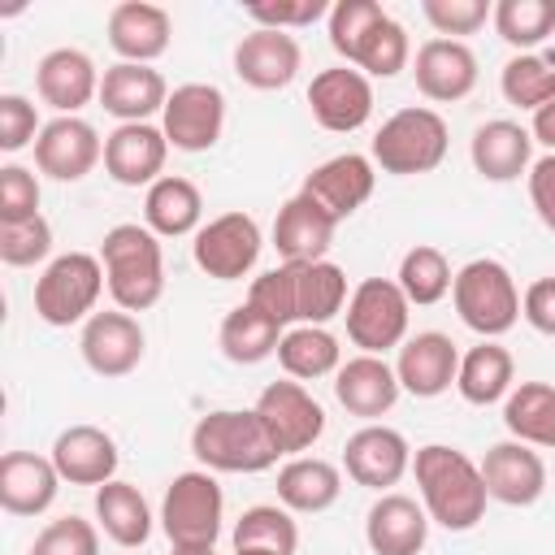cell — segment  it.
<instances>
[{
	"label": "cell",
	"mask_w": 555,
	"mask_h": 555,
	"mask_svg": "<svg viewBox=\"0 0 555 555\" xmlns=\"http://www.w3.org/2000/svg\"><path fill=\"white\" fill-rule=\"evenodd\" d=\"M373 186H377V165H373L369 156H360V152H343V156L321 160V165L304 178L299 195H308V199H312L317 208H325L334 221H347L356 208L369 204Z\"/></svg>",
	"instance_id": "obj_16"
},
{
	"label": "cell",
	"mask_w": 555,
	"mask_h": 555,
	"mask_svg": "<svg viewBox=\"0 0 555 555\" xmlns=\"http://www.w3.org/2000/svg\"><path fill=\"white\" fill-rule=\"evenodd\" d=\"M334 230H338V221L325 208H317L308 195H291L278 208L273 247H278L282 264H312V260H325V251L334 243Z\"/></svg>",
	"instance_id": "obj_30"
},
{
	"label": "cell",
	"mask_w": 555,
	"mask_h": 555,
	"mask_svg": "<svg viewBox=\"0 0 555 555\" xmlns=\"http://www.w3.org/2000/svg\"><path fill=\"white\" fill-rule=\"evenodd\" d=\"M529 134H533V143H542L546 152H555V91H551V100L542 108H533Z\"/></svg>",
	"instance_id": "obj_54"
},
{
	"label": "cell",
	"mask_w": 555,
	"mask_h": 555,
	"mask_svg": "<svg viewBox=\"0 0 555 555\" xmlns=\"http://www.w3.org/2000/svg\"><path fill=\"white\" fill-rule=\"evenodd\" d=\"M173 39V22L160 4L147 0H121L108 13V48L130 61V65H152L156 56L169 52Z\"/></svg>",
	"instance_id": "obj_25"
},
{
	"label": "cell",
	"mask_w": 555,
	"mask_h": 555,
	"mask_svg": "<svg viewBox=\"0 0 555 555\" xmlns=\"http://www.w3.org/2000/svg\"><path fill=\"white\" fill-rule=\"evenodd\" d=\"M347 273L334 260H312L299 264V282H295V317L299 325H325L347 308Z\"/></svg>",
	"instance_id": "obj_38"
},
{
	"label": "cell",
	"mask_w": 555,
	"mask_h": 555,
	"mask_svg": "<svg viewBox=\"0 0 555 555\" xmlns=\"http://www.w3.org/2000/svg\"><path fill=\"white\" fill-rule=\"evenodd\" d=\"M39 217V178L26 165L0 169V225Z\"/></svg>",
	"instance_id": "obj_49"
},
{
	"label": "cell",
	"mask_w": 555,
	"mask_h": 555,
	"mask_svg": "<svg viewBox=\"0 0 555 555\" xmlns=\"http://www.w3.org/2000/svg\"><path fill=\"white\" fill-rule=\"evenodd\" d=\"M52 256V225L48 217H30V221H13V225H0V260L13 264V269H30V264H43Z\"/></svg>",
	"instance_id": "obj_46"
},
{
	"label": "cell",
	"mask_w": 555,
	"mask_h": 555,
	"mask_svg": "<svg viewBox=\"0 0 555 555\" xmlns=\"http://www.w3.org/2000/svg\"><path fill=\"white\" fill-rule=\"evenodd\" d=\"M234 555H264V551H234Z\"/></svg>",
	"instance_id": "obj_56"
},
{
	"label": "cell",
	"mask_w": 555,
	"mask_h": 555,
	"mask_svg": "<svg viewBox=\"0 0 555 555\" xmlns=\"http://www.w3.org/2000/svg\"><path fill=\"white\" fill-rule=\"evenodd\" d=\"M447 147H451V130H447L442 113L412 104V108H399L382 121V130L373 134L369 160L382 173L416 178V173H434L447 160Z\"/></svg>",
	"instance_id": "obj_4"
},
{
	"label": "cell",
	"mask_w": 555,
	"mask_h": 555,
	"mask_svg": "<svg viewBox=\"0 0 555 555\" xmlns=\"http://www.w3.org/2000/svg\"><path fill=\"white\" fill-rule=\"evenodd\" d=\"M503 425L516 442L555 451V386L551 382H520L503 399Z\"/></svg>",
	"instance_id": "obj_36"
},
{
	"label": "cell",
	"mask_w": 555,
	"mask_h": 555,
	"mask_svg": "<svg viewBox=\"0 0 555 555\" xmlns=\"http://www.w3.org/2000/svg\"><path fill=\"white\" fill-rule=\"evenodd\" d=\"M312 121L330 134H356L373 117V82L356 65H330L308 82Z\"/></svg>",
	"instance_id": "obj_12"
},
{
	"label": "cell",
	"mask_w": 555,
	"mask_h": 555,
	"mask_svg": "<svg viewBox=\"0 0 555 555\" xmlns=\"http://www.w3.org/2000/svg\"><path fill=\"white\" fill-rule=\"evenodd\" d=\"M299 39L286 35V30H247L238 43H234V74L238 82H247L251 91H282L295 82L299 74Z\"/></svg>",
	"instance_id": "obj_20"
},
{
	"label": "cell",
	"mask_w": 555,
	"mask_h": 555,
	"mask_svg": "<svg viewBox=\"0 0 555 555\" xmlns=\"http://www.w3.org/2000/svg\"><path fill=\"white\" fill-rule=\"evenodd\" d=\"M529 204H533L538 221L546 230H555V152L533 160V169H529Z\"/></svg>",
	"instance_id": "obj_53"
},
{
	"label": "cell",
	"mask_w": 555,
	"mask_h": 555,
	"mask_svg": "<svg viewBox=\"0 0 555 555\" xmlns=\"http://www.w3.org/2000/svg\"><path fill=\"white\" fill-rule=\"evenodd\" d=\"M152 520L156 516H152V507H147V499H143L139 486H130V481L117 477V481H108V486L95 490V525L104 529L108 542L134 551V546H143L152 538Z\"/></svg>",
	"instance_id": "obj_34"
},
{
	"label": "cell",
	"mask_w": 555,
	"mask_h": 555,
	"mask_svg": "<svg viewBox=\"0 0 555 555\" xmlns=\"http://www.w3.org/2000/svg\"><path fill=\"white\" fill-rule=\"evenodd\" d=\"M30 555H100V529L82 516H56L35 533Z\"/></svg>",
	"instance_id": "obj_48"
},
{
	"label": "cell",
	"mask_w": 555,
	"mask_h": 555,
	"mask_svg": "<svg viewBox=\"0 0 555 555\" xmlns=\"http://www.w3.org/2000/svg\"><path fill=\"white\" fill-rule=\"evenodd\" d=\"M421 13L438 30V39H464L494 17V4L490 0H421Z\"/></svg>",
	"instance_id": "obj_47"
},
{
	"label": "cell",
	"mask_w": 555,
	"mask_h": 555,
	"mask_svg": "<svg viewBox=\"0 0 555 555\" xmlns=\"http://www.w3.org/2000/svg\"><path fill=\"white\" fill-rule=\"evenodd\" d=\"M282 325L273 317H264L256 304H238L225 312L221 330H217V347L230 364H260L269 356H278V343H282Z\"/></svg>",
	"instance_id": "obj_35"
},
{
	"label": "cell",
	"mask_w": 555,
	"mask_h": 555,
	"mask_svg": "<svg viewBox=\"0 0 555 555\" xmlns=\"http://www.w3.org/2000/svg\"><path fill=\"white\" fill-rule=\"evenodd\" d=\"M169 555H217L212 546H169Z\"/></svg>",
	"instance_id": "obj_55"
},
{
	"label": "cell",
	"mask_w": 555,
	"mask_h": 555,
	"mask_svg": "<svg viewBox=\"0 0 555 555\" xmlns=\"http://www.w3.org/2000/svg\"><path fill=\"white\" fill-rule=\"evenodd\" d=\"M364 542L373 555H421L429 542V512L416 499L386 490L364 516Z\"/></svg>",
	"instance_id": "obj_27"
},
{
	"label": "cell",
	"mask_w": 555,
	"mask_h": 555,
	"mask_svg": "<svg viewBox=\"0 0 555 555\" xmlns=\"http://www.w3.org/2000/svg\"><path fill=\"white\" fill-rule=\"evenodd\" d=\"M104 286H108V278H104L100 256H91V251H61V256H52L43 264L39 282H35V317L43 325H56V330L91 321Z\"/></svg>",
	"instance_id": "obj_5"
},
{
	"label": "cell",
	"mask_w": 555,
	"mask_h": 555,
	"mask_svg": "<svg viewBox=\"0 0 555 555\" xmlns=\"http://www.w3.org/2000/svg\"><path fill=\"white\" fill-rule=\"evenodd\" d=\"M343 317H347L351 347H360L364 356H386L390 347H403L408 343L412 304H408V295L399 291L395 278H364L351 291Z\"/></svg>",
	"instance_id": "obj_8"
},
{
	"label": "cell",
	"mask_w": 555,
	"mask_h": 555,
	"mask_svg": "<svg viewBox=\"0 0 555 555\" xmlns=\"http://www.w3.org/2000/svg\"><path fill=\"white\" fill-rule=\"evenodd\" d=\"M278 364L295 382H317L343 369V347L325 325H295L278 343Z\"/></svg>",
	"instance_id": "obj_37"
},
{
	"label": "cell",
	"mask_w": 555,
	"mask_h": 555,
	"mask_svg": "<svg viewBox=\"0 0 555 555\" xmlns=\"http://www.w3.org/2000/svg\"><path fill=\"white\" fill-rule=\"evenodd\" d=\"M169 139L152 121H126L113 134H104V173L117 186H152L165 178Z\"/></svg>",
	"instance_id": "obj_18"
},
{
	"label": "cell",
	"mask_w": 555,
	"mask_h": 555,
	"mask_svg": "<svg viewBox=\"0 0 555 555\" xmlns=\"http://www.w3.org/2000/svg\"><path fill=\"white\" fill-rule=\"evenodd\" d=\"M395 282H399V291L408 295V304L429 308V304H438V299H447V295H451L455 273H451V264H447V256H442L438 247L416 243V247H408V251H403Z\"/></svg>",
	"instance_id": "obj_40"
},
{
	"label": "cell",
	"mask_w": 555,
	"mask_h": 555,
	"mask_svg": "<svg viewBox=\"0 0 555 555\" xmlns=\"http://www.w3.org/2000/svg\"><path fill=\"white\" fill-rule=\"evenodd\" d=\"M499 91L516 108H542L555 91V52H516L499 74Z\"/></svg>",
	"instance_id": "obj_41"
},
{
	"label": "cell",
	"mask_w": 555,
	"mask_h": 555,
	"mask_svg": "<svg viewBox=\"0 0 555 555\" xmlns=\"http://www.w3.org/2000/svg\"><path fill=\"white\" fill-rule=\"evenodd\" d=\"M256 416L264 421V429H269V438L278 442L282 455H304L325 434V408L295 377L269 382L256 399Z\"/></svg>",
	"instance_id": "obj_10"
},
{
	"label": "cell",
	"mask_w": 555,
	"mask_h": 555,
	"mask_svg": "<svg viewBox=\"0 0 555 555\" xmlns=\"http://www.w3.org/2000/svg\"><path fill=\"white\" fill-rule=\"evenodd\" d=\"M225 520V494L208 468L178 473L160 499V529L169 546H217Z\"/></svg>",
	"instance_id": "obj_7"
},
{
	"label": "cell",
	"mask_w": 555,
	"mask_h": 555,
	"mask_svg": "<svg viewBox=\"0 0 555 555\" xmlns=\"http://www.w3.org/2000/svg\"><path fill=\"white\" fill-rule=\"evenodd\" d=\"M199 217H204V195L191 178L182 173H165L147 186L143 195V225L156 238H186L199 234Z\"/></svg>",
	"instance_id": "obj_32"
},
{
	"label": "cell",
	"mask_w": 555,
	"mask_h": 555,
	"mask_svg": "<svg viewBox=\"0 0 555 555\" xmlns=\"http://www.w3.org/2000/svg\"><path fill=\"white\" fill-rule=\"evenodd\" d=\"M412 473H416L421 507L447 533H468L486 516L490 494L481 481V464H473L460 447H447V442L421 447L412 455Z\"/></svg>",
	"instance_id": "obj_1"
},
{
	"label": "cell",
	"mask_w": 555,
	"mask_h": 555,
	"mask_svg": "<svg viewBox=\"0 0 555 555\" xmlns=\"http://www.w3.org/2000/svg\"><path fill=\"white\" fill-rule=\"evenodd\" d=\"M165 100H169V87H165L160 69H152V65L117 61L100 78V108L108 117H117V126L147 121L152 113H165Z\"/></svg>",
	"instance_id": "obj_28"
},
{
	"label": "cell",
	"mask_w": 555,
	"mask_h": 555,
	"mask_svg": "<svg viewBox=\"0 0 555 555\" xmlns=\"http://www.w3.org/2000/svg\"><path fill=\"white\" fill-rule=\"evenodd\" d=\"M160 130L178 152H208L225 130V95L217 82H182L169 91Z\"/></svg>",
	"instance_id": "obj_11"
},
{
	"label": "cell",
	"mask_w": 555,
	"mask_h": 555,
	"mask_svg": "<svg viewBox=\"0 0 555 555\" xmlns=\"http://www.w3.org/2000/svg\"><path fill=\"white\" fill-rule=\"evenodd\" d=\"M78 351L95 377H126L139 369V360L147 351V334L134 312L108 308V312H95L91 321H82Z\"/></svg>",
	"instance_id": "obj_13"
},
{
	"label": "cell",
	"mask_w": 555,
	"mask_h": 555,
	"mask_svg": "<svg viewBox=\"0 0 555 555\" xmlns=\"http://www.w3.org/2000/svg\"><path fill=\"white\" fill-rule=\"evenodd\" d=\"M468 156L486 182H516L520 173L529 178V169H533V134L520 121L494 117L473 130Z\"/></svg>",
	"instance_id": "obj_29"
},
{
	"label": "cell",
	"mask_w": 555,
	"mask_h": 555,
	"mask_svg": "<svg viewBox=\"0 0 555 555\" xmlns=\"http://www.w3.org/2000/svg\"><path fill=\"white\" fill-rule=\"evenodd\" d=\"M100 264L108 278V295L121 312H147L160 304L165 256H160V238L147 225H139V221L113 225L100 243Z\"/></svg>",
	"instance_id": "obj_2"
},
{
	"label": "cell",
	"mask_w": 555,
	"mask_h": 555,
	"mask_svg": "<svg viewBox=\"0 0 555 555\" xmlns=\"http://www.w3.org/2000/svg\"><path fill=\"white\" fill-rule=\"evenodd\" d=\"M247 17L264 30H299V26H312L321 17H330V4L325 0H295V4H247Z\"/></svg>",
	"instance_id": "obj_51"
},
{
	"label": "cell",
	"mask_w": 555,
	"mask_h": 555,
	"mask_svg": "<svg viewBox=\"0 0 555 555\" xmlns=\"http://www.w3.org/2000/svg\"><path fill=\"white\" fill-rule=\"evenodd\" d=\"M516 386V360L507 347H499L494 338H481L477 347H468L460 356V373H455V390L464 395V403L473 408H490L503 403Z\"/></svg>",
	"instance_id": "obj_33"
},
{
	"label": "cell",
	"mask_w": 555,
	"mask_h": 555,
	"mask_svg": "<svg viewBox=\"0 0 555 555\" xmlns=\"http://www.w3.org/2000/svg\"><path fill=\"white\" fill-rule=\"evenodd\" d=\"M451 304L460 321L481 338H503L520 321V291L503 260L477 256L451 282Z\"/></svg>",
	"instance_id": "obj_6"
},
{
	"label": "cell",
	"mask_w": 555,
	"mask_h": 555,
	"mask_svg": "<svg viewBox=\"0 0 555 555\" xmlns=\"http://www.w3.org/2000/svg\"><path fill=\"white\" fill-rule=\"evenodd\" d=\"M390 13L377 4V0H338V4H330V48L347 61V65H356V56H360V48H364V39L386 22Z\"/></svg>",
	"instance_id": "obj_43"
},
{
	"label": "cell",
	"mask_w": 555,
	"mask_h": 555,
	"mask_svg": "<svg viewBox=\"0 0 555 555\" xmlns=\"http://www.w3.org/2000/svg\"><path fill=\"white\" fill-rule=\"evenodd\" d=\"M39 113H35V104L26 100V95H17V91H4L0 95V152H22V147H30L35 139H39Z\"/></svg>",
	"instance_id": "obj_50"
},
{
	"label": "cell",
	"mask_w": 555,
	"mask_h": 555,
	"mask_svg": "<svg viewBox=\"0 0 555 555\" xmlns=\"http://www.w3.org/2000/svg\"><path fill=\"white\" fill-rule=\"evenodd\" d=\"M481 481H486V494L494 503H507V507H529L542 499L546 490V464L542 455L529 447V442H494L481 460Z\"/></svg>",
	"instance_id": "obj_22"
},
{
	"label": "cell",
	"mask_w": 555,
	"mask_h": 555,
	"mask_svg": "<svg viewBox=\"0 0 555 555\" xmlns=\"http://www.w3.org/2000/svg\"><path fill=\"white\" fill-rule=\"evenodd\" d=\"M100 69L82 48H52L35 65V91L56 117H78L91 100H100Z\"/></svg>",
	"instance_id": "obj_17"
},
{
	"label": "cell",
	"mask_w": 555,
	"mask_h": 555,
	"mask_svg": "<svg viewBox=\"0 0 555 555\" xmlns=\"http://www.w3.org/2000/svg\"><path fill=\"white\" fill-rule=\"evenodd\" d=\"M104 160V139L82 117H52L35 139V169L52 182H82Z\"/></svg>",
	"instance_id": "obj_14"
},
{
	"label": "cell",
	"mask_w": 555,
	"mask_h": 555,
	"mask_svg": "<svg viewBox=\"0 0 555 555\" xmlns=\"http://www.w3.org/2000/svg\"><path fill=\"white\" fill-rule=\"evenodd\" d=\"M343 494V468L321 455H291L278 468V503L299 516H317L334 507Z\"/></svg>",
	"instance_id": "obj_31"
},
{
	"label": "cell",
	"mask_w": 555,
	"mask_h": 555,
	"mask_svg": "<svg viewBox=\"0 0 555 555\" xmlns=\"http://www.w3.org/2000/svg\"><path fill=\"white\" fill-rule=\"evenodd\" d=\"M48 455H52L61 481L95 486V490L117 481V464H121V451H117L113 434L100 429V425H69V429H61Z\"/></svg>",
	"instance_id": "obj_21"
},
{
	"label": "cell",
	"mask_w": 555,
	"mask_h": 555,
	"mask_svg": "<svg viewBox=\"0 0 555 555\" xmlns=\"http://www.w3.org/2000/svg\"><path fill=\"white\" fill-rule=\"evenodd\" d=\"M61 473L52 455L35 451H4L0 455V507L9 516H43L56 503Z\"/></svg>",
	"instance_id": "obj_26"
},
{
	"label": "cell",
	"mask_w": 555,
	"mask_h": 555,
	"mask_svg": "<svg viewBox=\"0 0 555 555\" xmlns=\"http://www.w3.org/2000/svg\"><path fill=\"white\" fill-rule=\"evenodd\" d=\"M295 282H299V264H278V269H264L260 278H251L247 286V304H256L264 317H273L282 330L295 325Z\"/></svg>",
	"instance_id": "obj_45"
},
{
	"label": "cell",
	"mask_w": 555,
	"mask_h": 555,
	"mask_svg": "<svg viewBox=\"0 0 555 555\" xmlns=\"http://www.w3.org/2000/svg\"><path fill=\"white\" fill-rule=\"evenodd\" d=\"M520 317H525L538 334L555 338V278H538V282L525 286V295H520Z\"/></svg>",
	"instance_id": "obj_52"
},
{
	"label": "cell",
	"mask_w": 555,
	"mask_h": 555,
	"mask_svg": "<svg viewBox=\"0 0 555 555\" xmlns=\"http://www.w3.org/2000/svg\"><path fill=\"white\" fill-rule=\"evenodd\" d=\"M416 91L429 104H455L477 87V56L464 39H425L412 61Z\"/></svg>",
	"instance_id": "obj_19"
},
{
	"label": "cell",
	"mask_w": 555,
	"mask_h": 555,
	"mask_svg": "<svg viewBox=\"0 0 555 555\" xmlns=\"http://www.w3.org/2000/svg\"><path fill=\"white\" fill-rule=\"evenodd\" d=\"M260 247H264V238H260L256 217L234 208V212H221V217L199 225V234L191 243V260L212 282H238L256 269Z\"/></svg>",
	"instance_id": "obj_9"
},
{
	"label": "cell",
	"mask_w": 555,
	"mask_h": 555,
	"mask_svg": "<svg viewBox=\"0 0 555 555\" xmlns=\"http://www.w3.org/2000/svg\"><path fill=\"white\" fill-rule=\"evenodd\" d=\"M408 61H412V39H408V30H403L395 17H386V22L364 39V48H360V56H356V69H360L364 78H395V74L408 69Z\"/></svg>",
	"instance_id": "obj_44"
},
{
	"label": "cell",
	"mask_w": 555,
	"mask_h": 555,
	"mask_svg": "<svg viewBox=\"0 0 555 555\" xmlns=\"http://www.w3.org/2000/svg\"><path fill=\"white\" fill-rule=\"evenodd\" d=\"M191 455L208 473H264L282 460L256 408H217L204 412L191 429Z\"/></svg>",
	"instance_id": "obj_3"
},
{
	"label": "cell",
	"mask_w": 555,
	"mask_h": 555,
	"mask_svg": "<svg viewBox=\"0 0 555 555\" xmlns=\"http://www.w3.org/2000/svg\"><path fill=\"white\" fill-rule=\"evenodd\" d=\"M395 373H399V386H403L412 399H438L442 390L455 386L460 351H455V343H451L442 330H421V334H412V338L399 347Z\"/></svg>",
	"instance_id": "obj_23"
},
{
	"label": "cell",
	"mask_w": 555,
	"mask_h": 555,
	"mask_svg": "<svg viewBox=\"0 0 555 555\" xmlns=\"http://www.w3.org/2000/svg\"><path fill=\"white\" fill-rule=\"evenodd\" d=\"M490 22L507 48L533 52L555 35V0H499Z\"/></svg>",
	"instance_id": "obj_42"
},
{
	"label": "cell",
	"mask_w": 555,
	"mask_h": 555,
	"mask_svg": "<svg viewBox=\"0 0 555 555\" xmlns=\"http://www.w3.org/2000/svg\"><path fill=\"white\" fill-rule=\"evenodd\" d=\"M343 468H347V477L356 481V486H364V490H390V486H399V477L412 468V447H408V438L399 434V429H390V425H360L351 438H347V447H343Z\"/></svg>",
	"instance_id": "obj_15"
},
{
	"label": "cell",
	"mask_w": 555,
	"mask_h": 555,
	"mask_svg": "<svg viewBox=\"0 0 555 555\" xmlns=\"http://www.w3.org/2000/svg\"><path fill=\"white\" fill-rule=\"evenodd\" d=\"M234 551H264V555H295L299 529L282 503H256L234 520L230 533Z\"/></svg>",
	"instance_id": "obj_39"
},
{
	"label": "cell",
	"mask_w": 555,
	"mask_h": 555,
	"mask_svg": "<svg viewBox=\"0 0 555 555\" xmlns=\"http://www.w3.org/2000/svg\"><path fill=\"white\" fill-rule=\"evenodd\" d=\"M399 395H403V386H399L395 364H386V356H364L360 351V356L343 360V369L334 373V399L369 425L377 416H386L399 403Z\"/></svg>",
	"instance_id": "obj_24"
}]
</instances>
